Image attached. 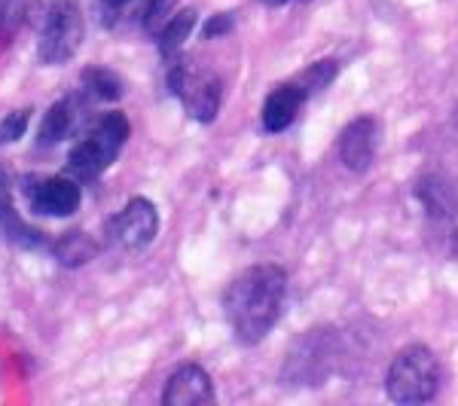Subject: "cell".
Segmentation results:
<instances>
[{
  "label": "cell",
  "instance_id": "11",
  "mask_svg": "<svg viewBox=\"0 0 458 406\" xmlns=\"http://www.w3.org/2000/svg\"><path fill=\"white\" fill-rule=\"evenodd\" d=\"M306 98H309V92L297 80L284 86H276L263 105V129L269 131V135H278V131L291 129L293 120L300 116L302 105H306Z\"/></svg>",
  "mask_w": 458,
  "mask_h": 406
},
{
  "label": "cell",
  "instance_id": "9",
  "mask_svg": "<svg viewBox=\"0 0 458 406\" xmlns=\"http://www.w3.org/2000/svg\"><path fill=\"white\" fill-rule=\"evenodd\" d=\"M28 202L37 214H47V217H68L80 208V183L73 177H47V181H37V187H25Z\"/></svg>",
  "mask_w": 458,
  "mask_h": 406
},
{
  "label": "cell",
  "instance_id": "18",
  "mask_svg": "<svg viewBox=\"0 0 458 406\" xmlns=\"http://www.w3.org/2000/svg\"><path fill=\"white\" fill-rule=\"evenodd\" d=\"M28 120H31V110H16V114L6 116V120L0 123V144H10L25 135Z\"/></svg>",
  "mask_w": 458,
  "mask_h": 406
},
{
  "label": "cell",
  "instance_id": "10",
  "mask_svg": "<svg viewBox=\"0 0 458 406\" xmlns=\"http://www.w3.org/2000/svg\"><path fill=\"white\" fill-rule=\"evenodd\" d=\"M214 401V382L199 364H183L165 385L162 403L168 406H205Z\"/></svg>",
  "mask_w": 458,
  "mask_h": 406
},
{
  "label": "cell",
  "instance_id": "8",
  "mask_svg": "<svg viewBox=\"0 0 458 406\" xmlns=\"http://www.w3.org/2000/svg\"><path fill=\"white\" fill-rule=\"evenodd\" d=\"M376 144H379V123L373 116H358L339 135V162L349 172H367L376 159Z\"/></svg>",
  "mask_w": 458,
  "mask_h": 406
},
{
  "label": "cell",
  "instance_id": "19",
  "mask_svg": "<svg viewBox=\"0 0 458 406\" xmlns=\"http://www.w3.org/2000/svg\"><path fill=\"white\" fill-rule=\"evenodd\" d=\"M440 224H446V239H449V248H453V254L458 257V202L453 205V211H449L446 217L440 220Z\"/></svg>",
  "mask_w": 458,
  "mask_h": 406
},
{
  "label": "cell",
  "instance_id": "15",
  "mask_svg": "<svg viewBox=\"0 0 458 406\" xmlns=\"http://www.w3.org/2000/svg\"><path fill=\"white\" fill-rule=\"evenodd\" d=\"M83 83L89 86V92H95L101 101H116L123 95V80L116 73H110L105 68H92L83 73Z\"/></svg>",
  "mask_w": 458,
  "mask_h": 406
},
{
  "label": "cell",
  "instance_id": "17",
  "mask_svg": "<svg viewBox=\"0 0 458 406\" xmlns=\"http://www.w3.org/2000/svg\"><path fill=\"white\" fill-rule=\"evenodd\" d=\"M172 6H174V0H150L147 10H144V31L159 37L162 28L168 25V13H172Z\"/></svg>",
  "mask_w": 458,
  "mask_h": 406
},
{
  "label": "cell",
  "instance_id": "14",
  "mask_svg": "<svg viewBox=\"0 0 458 406\" xmlns=\"http://www.w3.org/2000/svg\"><path fill=\"white\" fill-rule=\"evenodd\" d=\"M92 254H95V245L86 239L83 233H68L62 241L55 245V257L62 260L64 266H80V263H86V260H92Z\"/></svg>",
  "mask_w": 458,
  "mask_h": 406
},
{
  "label": "cell",
  "instance_id": "3",
  "mask_svg": "<svg viewBox=\"0 0 458 406\" xmlns=\"http://www.w3.org/2000/svg\"><path fill=\"white\" fill-rule=\"evenodd\" d=\"M386 391L394 403H428L440 391V364L428 345H406L394 354L386 376Z\"/></svg>",
  "mask_w": 458,
  "mask_h": 406
},
{
  "label": "cell",
  "instance_id": "2",
  "mask_svg": "<svg viewBox=\"0 0 458 406\" xmlns=\"http://www.w3.org/2000/svg\"><path fill=\"white\" fill-rule=\"evenodd\" d=\"M25 16L40 31L37 55L43 64H62L73 58L83 43V16L73 0H31Z\"/></svg>",
  "mask_w": 458,
  "mask_h": 406
},
{
  "label": "cell",
  "instance_id": "7",
  "mask_svg": "<svg viewBox=\"0 0 458 406\" xmlns=\"http://www.w3.org/2000/svg\"><path fill=\"white\" fill-rule=\"evenodd\" d=\"M159 233V211L150 199H131L107 224V235L123 250H144Z\"/></svg>",
  "mask_w": 458,
  "mask_h": 406
},
{
  "label": "cell",
  "instance_id": "12",
  "mask_svg": "<svg viewBox=\"0 0 458 406\" xmlns=\"http://www.w3.org/2000/svg\"><path fill=\"white\" fill-rule=\"evenodd\" d=\"M71 125H73V105H71V101H55V105L49 107V114L43 116L37 144L53 147L58 141H64V138H68V131H71Z\"/></svg>",
  "mask_w": 458,
  "mask_h": 406
},
{
  "label": "cell",
  "instance_id": "6",
  "mask_svg": "<svg viewBox=\"0 0 458 406\" xmlns=\"http://www.w3.org/2000/svg\"><path fill=\"white\" fill-rule=\"evenodd\" d=\"M334 336L330 330H309L306 336L293 345V351L284 360V379L302 382V385H321V379L334 367Z\"/></svg>",
  "mask_w": 458,
  "mask_h": 406
},
{
  "label": "cell",
  "instance_id": "13",
  "mask_svg": "<svg viewBox=\"0 0 458 406\" xmlns=\"http://www.w3.org/2000/svg\"><path fill=\"white\" fill-rule=\"evenodd\" d=\"M196 28V13L187 10V13H177L174 19H168V25L159 31V53L162 55H174L177 49L183 47V43L190 40V34H193Z\"/></svg>",
  "mask_w": 458,
  "mask_h": 406
},
{
  "label": "cell",
  "instance_id": "21",
  "mask_svg": "<svg viewBox=\"0 0 458 406\" xmlns=\"http://www.w3.org/2000/svg\"><path fill=\"white\" fill-rule=\"evenodd\" d=\"M105 4L110 6V10H120V6H125L129 0H105Z\"/></svg>",
  "mask_w": 458,
  "mask_h": 406
},
{
  "label": "cell",
  "instance_id": "20",
  "mask_svg": "<svg viewBox=\"0 0 458 406\" xmlns=\"http://www.w3.org/2000/svg\"><path fill=\"white\" fill-rule=\"evenodd\" d=\"M229 28H233V13H220V16H214L208 25H205V37H220V34H226Z\"/></svg>",
  "mask_w": 458,
  "mask_h": 406
},
{
  "label": "cell",
  "instance_id": "4",
  "mask_svg": "<svg viewBox=\"0 0 458 406\" xmlns=\"http://www.w3.org/2000/svg\"><path fill=\"white\" fill-rule=\"evenodd\" d=\"M125 141H129V120L123 114H105L95 123V129L71 150L68 172L77 181H95L114 165Z\"/></svg>",
  "mask_w": 458,
  "mask_h": 406
},
{
  "label": "cell",
  "instance_id": "22",
  "mask_svg": "<svg viewBox=\"0 0 458 406\" xmlns=\"http://www.w3.org/2000/svg\"><path fill=\"white\" fill-rule=\"evenodd\" d=\"M260 4H266V6H287L291 0H260Z\"/></svg>",
  "mask_w": 458,
  "mask_h": 406
},
{
  "label": "cell",
  "instance_id": "1",
  "mask_svg": "<svg viewBox=\"0 0 458 406\" xmlns=\"http://www.w3.org/2000/svg\"><path fill=\"white\" fill-rule=\"evenodd\" d=\"M287 272L282 266H250L233 278L224 293V312L235 343L257 345L272 334L284 312Z\"/></svg>",
  "mask_w": 458,
  "mask_h": 406
},
{
  "label": "cell",
  "instance_id": "5",
  "mask_svg": "<svg viewBox=\"0 0 458 406\" xmlns=\"http://www.w3.org/2000/svg\"><path fill=\"white\" fill-rule=\"evenodd\" d=\"M168 86L177 95V101L193 116L196 123H214L220 114V101H224V86L211 71L196 68L190 62H177L168 71Z\"/></svg>",
  "mask_w": 458,
  "mask_h": 406
},
{
  "label": "cell",
  "instance_id": "16",
  "mask_svg": "<svg viewBox=\"0 0 458 406\" xmlns=\"http://www.w3.org/2000/svg\"><path fill=\"white\" fill-rule=\"evenodd\" d=\"M336 71H339V64L330 62V58H327V62H315L312 68H306L300 73L297 83L306 89L309 95H315V92H321L324 86H330V80L336 77Z\"/></svg>",
  "mask_w": 458,
  "mask_h": 406
}]
</instances>
